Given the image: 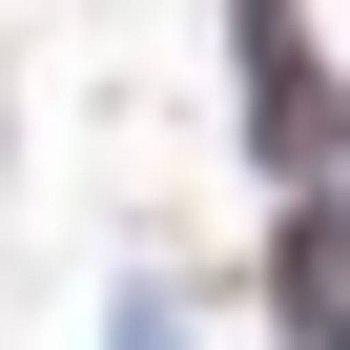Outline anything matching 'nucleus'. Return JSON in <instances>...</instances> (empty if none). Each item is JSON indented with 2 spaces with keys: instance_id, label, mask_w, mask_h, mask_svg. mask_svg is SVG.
Listing matches in <instances>:
<instances>
[{
  "instance_id": "1",
  "label": "nucleus",
  "mask_w": 350,
  "mask_h": 350,
  "mask_svg": "<svg viewBox=\"0 0 350 350\" xmlns=\"http://www.w3.org/2000/svg\"><path fill=\"white\" fill-rule=\"evenodd\" d=\"M288 329H350V206H288Z\"/></svg>"
}]
</instances>
